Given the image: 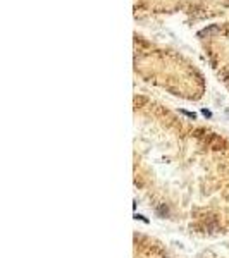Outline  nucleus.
Returning <instances> with one entry per match:
<instances>
[{
  "label": "nucleus",
  "instance_id": "f257e3e1",
  "mask_svg": "<svg viewBox=\"0 0 229 258\" xmlns=\"http://www.w3.org/2000/svg\"><path fill=\"white\" fill-rule=\"evenodd\" d=\"M133 184L169 227L196 239L229 237V138L195 119H172L138 96Z\"/></svg>",
  "mask_w": 229,
  "mask_h": 258
},
{
  "label": "nucleus",
  "instance_id": "f03ea898",
  "mask_svg": "<svg viewBox=\"0 0 229 258\" xmlns=\"http://www.w3.org/2000/svg\"><path fill=\"white\" fill-rule=\"evenodd\" d=\"M133 258H179L172 249L148 232L134 231L133 234Z\"/></svg>",
  "mask_w": 229,
  "mask_h": 258
},
{
  "label": "nucleus",
  "instance_id": "7ed1b4c3",
  "mask_svg": "<svg viewBox=\"0 0 229 258\" xmlns=\"http://www.w3.org/2000/svg\"><path fill=\"white\" fill-rule=\"evenodd\" d=\"M196 258H229V237L217 239L212 245L203 246Z\"/></svg>",
  "mask_w": 229,
  "mask_h": 258
},
{
  "label": "nucleus",
  "instance_id": "20e7f679",
  "mask_svg": "<svg viewBox=\"0 0 229 258\" xmlns=\"http://www.w3.org/2000/svg\"><path fill=\"white\" fill-rule=\"evenodd\" d=\"M220 31V26H217V24H212V26H208V28H205V29H202V31H198V36L200 38H205V36H214V35H217Z\"/></svg>",
  "mask_w": 229,
  "mask_h": 258
}]
</instances>
